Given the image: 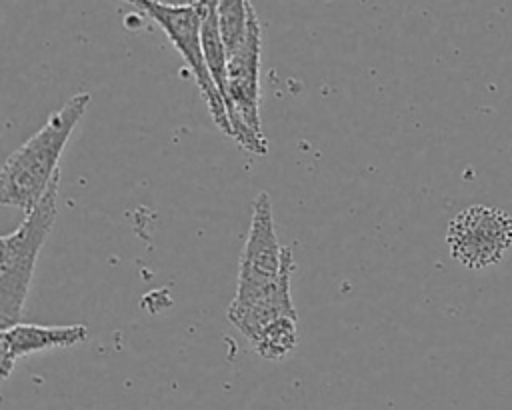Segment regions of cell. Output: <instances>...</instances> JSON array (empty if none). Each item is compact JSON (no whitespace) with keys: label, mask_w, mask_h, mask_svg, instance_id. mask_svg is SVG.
I'll return each mask as SVG.
<instances>
[{"label":"cell","mask_w":512,"mask_h":410,"mask_svg":"<svg viewBox=\"0 0 512 410\" xmlns=\"http://www.w3.org/2000/svg\"><path fill=\"white\" fill-rule=\"evenodd\" d=\"M90 100V92H78L68 98L38 132L8 156L0 172V204L28 214L44 198L60 172L58 160Z\"/></svg>","instance_id":"1"},{"label":"cell","mask_w":512,"mask_h":410,"mask_svg":"<svg viewBox=\"0 0 512 410\" xmlns=\"http://www.w3.org/2000/svg\"><path fill=\"white\" fill-rule=\"evenodd\" d=\"M58 186L60 172L20 226L0 240V328L18 324L22 318L40 250L58 214Z\"/></svg>","instance_id":"2"},{"label":"cell","mask_w":512,"mask_h":410,"mask_svg":"<svg viewBox=\"0 0 512 410\" xmlns=\"http://www.w3.org/2000/svg\"><path fill=\"white\" fill-rule=\"evenodd\" d=\"M292 250L278 242L272 202L268 192H258L252 204V220L238 266V286L228 310L246 308L274 292L286 276H292Z\"/></svg>","instance_id":"3"},{"label":"cell","mask_w":512,"mask_h":410,"mask_svg":"<svg viewBox=\"0 0 512 410\" xmlns=\"http://www.w3.org/2000/svg\"><path fill=\"white\" fill-rule=\"evenodd\" d=\"M260 48L262 30L252 6L248 38L228 56V118L236 144L250 154L264 156L268 142L260 120Z\"/></svg>","instance_id":"4"},{"label":"cell","mask_w":512,"mask_h":410,"mask_svg":"<svg viewBox=\"0 0 512 410\" xmlns=\"http://www.w3.org/2000/svg\"><path fill=\"white\" fill-rule=\"evenodd\" d=\"M148 18H152L168 36L172 46L182 54L184 62L188 64L198 90L208 106V112L214 124L232 138V124L228 118L226 104L206 68L202 42H200V10L192 2L184 4H168L162 0H122Z\"/></svg>","instance_id":"5"},{"label":"cell","mask_w":512,"mask_h":410,"mask_svg":"<svg viewBox=\"0 0 512 410\" xmlns=\"http://www.w3.org/2000/svg\"><path fill=\"white\" fill-rule=\"evenodd\" d=\"M446 244L458 264L490 268L512 248V216L496 206H468L448 222Z\"/></svg>","instance_id":"6"},{"label":"cell","mask_w":512,"mask_h":410,"mask_svg":"<svg viewBox=\"0 0 512 410\" xmlns=\"http://www.w3.org/2000/svg\"><path fill=\"white\" fill-rule=\"evenodd\" d=\"M88 328L84 324H12L0 332V372L6 380L20 358L36 352L68 348L86 342Z\"/></svg>","instance_id":"7"},{"label":"cell","mask_w":512,"mask_h":410,"mask_svg":"<svg viewBox=\"0 0 512 410\" xmlns=\"http://www.w3.org/2000/svg\"><path fill=\"white\" fill-rule=\"evenodd\" d=\"M226 316L250 340V344L276 318H282V316L298 318L292 298H290V276L284 278L280 282V286L274 292H270L268 296L260 298L258 302H254L246 308L228 310Z\"/></svg>","instance_id":"8"},{"label":"cell","mask_w":512,"mask_h":410,"mask_svg":"<svg viewBox=\"0 0 512 410\" xmlns=\"http://www.w3.org/2000/svg\"><path fill=\"white\" fill-rule=\"evenodd\" d=\"M298 318L282 316L270 322L258 338L252 342V348L264 360H282L298 344Z\"/></svg>","instance_id":"9"},{"label":"cell","mask_w":512,"mask_h":410,"mask_svg":"<svg viewBox=\"0 0 512 410\" xmlns=\"http://www.w3.org/2000/svg\"><path fill=\"white\" fill-rule=\"evenodd\" d=\"M252 4L248 0H218V24L226 58L234 54L248 38Z\"/></svg>","instance_id":"10"}]
</instances>
